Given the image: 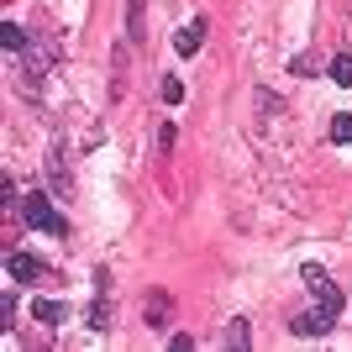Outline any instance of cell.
<instances>
[{
	"instance_id": "obj_12",
	"label": "cell",
	"mask_w": 352,
	"mask_h": 352,
	"mask_svg": "<svg viewBox=\"0 0 352 352\" xmlns=\"http://www.w3.org/2000/svg\"><path fill=\"white\" fill-rule=\"evenodd\" d=\"M89 326H95V331H111V289H100V300L89 310Z\"/></svg>"
},
{
	"instance_id": "obj_10",
	"label": "cell",
	"mask_w": 352,
	"mask_h": 352,
	"mask_svg": "<svg viewBox=\"0 0 352 352\" xmlns=\"http://www.w3.org/2000/svg\"><path fill=\"white\" fill-rule=\"evenodd\" d=\"M226 347H236V352H248V347H252V321H242V316H236V321L226 326Z\"/></svg>"
},
{
	"instance_id": "obj_5",
	"label": "cell",
	"mask_w": 352,
	"mask_h": 352,
	"mask_svg": "<svg viewBox=\"0 0 352 352\" xmlns=\"http://www.w3.org/2000/svg\"><path fill=\"white\" fill-rule=\"evenodd\" d=\"M331 326H337V316L316 305V310H305V316H294V321H289V331H294V337H326Z\"/></svg>"
},
{
	"instance_id": "obj_6",
	"label": "cell",
	"mask_w": 352,
	"mask_h": 352,
	"mask_svg": "<svg viewBox=\"0 0 352 352\" xmlns=\"http://www.w3.org/2000/svg\"><path fill=\"white\" fill-rule=\"evenodd\" d=\"M6 274H11L16 284H32V279H43V263H37L32 252H11V258H6Z\"/></svg>"
},
{
	"instance_id": "obj_13",
	"label": "cell",
	"mask_w": 352,
	"mask_h": 352,
	"mask_svg": "<svg viewBox=\"0 0 352 352\" xmlns=\"http://www.w3.org/2000/svg\"><path fill=\"white\" fill-rule=\"evenodd\" d=\"M142 21H147L142 0H132V11H126V37H132V43H142V37H147V27H142Z\"/></svg>"
},
{
	"instance_id": "obj_4",
	"label": "cell",
	"mask_w": 352,
	"mask_h": 352,
	"mask_svg": "<svg viewBox=\"0 0 352 352\" xmlns=\"http://www.w3.org/2000/svg\"><path fill=\"white\" fill-rule=\"evenodd\" d=\"M43 168H47V190L58 195V200H69V195H74V174H69V153H63V142L47 147Z\"/></svg>"
},
{
	"instance_id": "obj_16",
	"label": "cell",
	"mask_w": 352,
	"mask_h": 352,
	"mask_svg": "<svg viewBox=\"0 0 352 352\" xmlns=\"http://www.w3.org/2000/svg\"><path fill=\"white\" fill-rule=\"evenodd\" d=\"M163 100L179 105V100H184V85H179V79H163Z\"/></svg>"
},
{
	"instance_id": "obj_17",
	"label": "cell",
	"mask_w": 352,
	"mask_h": 352,
	"mask_svg": "<svg viewBox=\"0 0 352 352\" xmlns=\"http://www.w3.org/2000/svg\"><path fill=\"white\" fill-rule=\"evenodd\" d=\"M0 206H21V200H16V184H11V179H0Z\"/></svg>"
},
{
	"instance_id": "obj_14",
	"label": "cell",
	"mask_w": 352,
	"mask_h": 352,
	"mask_svg": "<svg viewBox=\"0 0 352 352\" xmlns=\"http://www.w3.org/2000/svg\"><path fill=\"white\" fill-rule=\"evenodd\" d=\"M326 74H331V79H337V85L347 89V85H352V53H337V58L326 63Z\"/></svg>"
},
{
	"instance_id": "obj_11",
	"label": "cell",
	"mask_w": 352,
	"mask_h": 352,
	"mask_svg": "<svg viewBox=\"0 0 352 352\" xmlns=\"http://www.w3.org/2000/svg\"><path fill=\"white\" fill-rule=\"evenodd\" d=\"M0 47H6V53H21V47H27V27H16V21H0Z\"/></svg>"
},
{
	"instance_id": "obj_2",
	"label": "cell",
	"mask_w": 352,
	"mask_h": 352,
	"mask_svg": "<svg viewBox=\"0 0 352 352\" xmlns=\"http://www.w3.org/2000/svg\"><path fill=\"white\" fill-rule=\"evenodd\" d=\"M16 210H21V221H27L32 232H53V236H69V221H63L58 210H53V195H47V190H32V195H27V200H21Z\"/></svg>"
},
{
	"instance_id": "obj_18",
	"label": "cell",
	"mask_w": 352,
	"mask_h": 352,
	"mask_svg": "<svg viewBox=\"0 0 352 352\" xmlns=\"http://www.w3.org/2000/svg\"><path fill=\"white\" fill-rule=\"evenodd\" d=\"M316 69V58H310V53H300V58H289V74H310Z\"/></svg>"
},
{
	"instance_id": "obj_1",
	"label": "cell",
	"mask_w": 352,
	"mask_h": 352,
	"mask_svg": "<svg viewBox=\"0 0 352 352\" xmlns=\"http://www.w3.org/2000/svg\"><path fill=\"white\" fill-rule=\"evenodd\" d=\"M11 58H16V63H11V69H16V89L37 100V89H43L47 69H53V47H43V37H37V43H27L21 53H11Z\"/></svg>"
},
{
	"instance_id": "obj_8",
	"label": "cell",
	"mask_w": 352,
	"mask_h": 352,
	"mask_svg": "<svg viewBox=\"0 0 352 352\" xmlns=\"http://www.w3.org/2000/svg\"><path fill=\"white\" fill-rule=\"evenodd\" d=\"M32 321L37 326H63L69 321V305H58V300H32Z\"/></svg>"
},
{
	"instance_id": "obj_15",
	"label": "cell",
	"mask_w": 352,
	"mask_h": 352,
	"mask_svg": "<svg viewBox=\"0 0 352 352\" xmlns=\"http://www.w3.org/2000/svg\"><path fill=\"white\" fill-rule=\"evenodd\" d=\"M331 142H352V116H347V111L331 116Z\"/></svg>"
},
{
	"instance_id": "obj_3",
	"label": "cell",
	"mask_w": 352,
	"mask_h": 352,
	"mask_svg": "<svg viewBox=\"0 0 352 352\" xmlns=\"http://www.w3.org/2000/svg\"><path fill=\"white\" fill-rule=\"evenodd\" d=\"M305 289L316 294V305L321 310H331V316H342V305H347V294L331 284V274L326 268H316V263H305Z\"/></svg>"
},
{
	"instance_id": "obj_7",
	"label": "cell",
	"mask_w": 352,
	"mask_h": 352,
	"mask_svg": "<svg viewBox=\"0 0 352 352\" xmlns=\"http://www.w3.org/2000/svg\"><path fill=\"white\" fill-rule=\"evenodd\" d=\"M200 43H206V21L195 16L190 27H184V32L174 37V47H179V58H195V53H200Z\"/></svg>"
},
{
	"instance_id": "obj_19",
	"label": "cell",
	"mask_w": 352,
	"mask_h": 352,
	"mask_svg": "<svg viewBox=\"0 0 352 352\" xmlns=\"http://www.w3.org/2000/svg\"><path fill=\"white\" fill-rule=\"evenodd\" d=\"M179 142V132H174V121H168V126H163V132H158V147H163V153H168V147H174Z\"/></svg>"
},
{
	"instance_id": "obj_9",
	"label": "cell",
	"mask_w": 352,
	"mask_h": 352,
	"mask_svg": "<svg viewBox=\"0 0 352 352\" xmlns=\"http://www.w3.org/2000/svg\"><path fill=\"white\" fill-rule=\"evenodd\" d=\"M142 316H147V326H153V331H163V326H168V294L153 289V294H147V310H142Z\"/></svg>"
}]
</instances>
